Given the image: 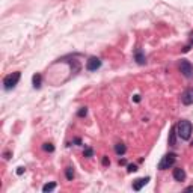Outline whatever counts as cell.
Instances as JSON below:
<instances>
[{"label": "cell", "instance_id": "obj_8", "mask_svg": "<svg viewBox=\"0 0 193 193\" xmlns=\"http://www.w3.org/2000/svg\"><path fill=\"white\" fill-rule=\"evenodd\" d=\"M134 60H136L139 65H145V64H147V56H145V53H143L140 48H136V50H134Z\"/></svg>", "mask_w": 193, "mask_h": 193}, {"label": "cell", "instance_id": "obj_18", "mask_svg": "<svg viewBox=\"0 0 193 193\" xmlns=\"http://www.w3.org/2000/svg\"><path fill=\"white\" fill-rule=\"evenodd\" d=\"M127 168H128V169H127L128 172H136V170H137V166H136V164H128Z\"/></svg>", "mask_w": 193, "mask_h": 193}, {"label": "cell", "instance_id": "obj_9", "mask_svg": "<svg viewBox=\"0 0 193 193\" xmlns=\"http://www.w3.org/2000/svg\"><path fill=\"white\" fill-rule=\"evenodd\" d=\"M172 177H173L175 181L181 182L186 180V172H184V169H181V168H175L173 172H172Z\"/></svg>", "mask_w": 193, "mask_h": 193}, {"label": "cell", "instance_id": "obj_23", "mask_svg": "<svg viewBox=\"0 0 193 193\" xmlns=\"http://www.w3.org/2000/svg\"><path fill=\"white\" fill-rule=\"evenodd\" d=\"M190 42L193 44V33H190Z\"/></svg>", "mask_w": 193, "mask_h": 193}, {"label": "cell", "instance_id": "obj_10", "mask_svg": "<svg viewBox=\"0 0 193 193\" xmlns=\"http://www.w3.org/2000/svg\"><path fill=\"white\" fill-rule=\"evenodd\" d=\"M125 151H127V147H125L122 142H119V143H116V145H115V152H116V156H119V157H121V156H124Z\"/></svg>", "mask_w": 193, "mask_h": 193}, {"label": "cell", "instance_id": "obj_13", "mask_svg": "<svg viewBox=\"0 0 193 193\" xmlns=\"http://www.w3.org/2000/svg\"><path fill=\"white\" fill-rule=\"evenodd\" d=\"M175 136H177V130H175V127L170 130V133H169V145L170 147H175Z\"/></svg>", "mask_w": 193, "mask_h": 193}, {"label": "cell", "instance_id": "obj_14", "mask_svg": "<svg viewBox=\"0 0 193 193\" xmlns=\"http://www.w3.org/2000/svg\"><path fill=\"white\" fill-rule=\"evenodd\" d=\"M56 189V182H50V184H46L42 187V192H53Z\"/></svg>", "mask_w": 193, "mask_h": 193}, {"label": "cell", "instance_id": "obj_22", "mask_svg": "<svg viewBox=\"0 0 193 193\" xmlns=\"http://www.w3.org/2000/svg\"><path fill=\"white\" fill-rule=\"evenodd\" d=\"M186 192H193V186H190V187H187V189H186Z\"/></svg>", "mask_w": 193, "mask_h": 193}, {"label": "cell", "instance_id": "obj_6", "mask_svg": "<svg viewBox=\"0 0 193 193\" xmlns=\"http://www.w3.org/2000/svg\"><path fill=\"white\" fill-rule=\"evenodd\" d=\"M181 101H182V104H186V106L193 104V88H189V89H186V91L182 92Z\"/></svg>", "mask_w": 193, "mask_h": 193}, {"label": "cell", "instance_id": "obj_17", "mask_svg": "<svg viewBox=\"0 0 193 193\" xmlns=\"http://www.w3.org/2000/svg\"><path fill=\"white\" fill-rule=\"evenodd\" d=\"M86 113H88V109H86V107H81L79 110V116H86Z\"/></svg>", "mask_w": 193, "mask_h": 193}, {"label": "cell", "instance_id": "obj_5", "mask_svg": "<svg viewBox=\"0 0 193 193\" xmlns=\"http://www.w3.org/2000/svg\"><path fill=\"white\" fill-rule=\"evenodd\" d=\"M100 67H101V59L100 57L92 56L86 60V69L88 71H97V69H100Z\"/></svg>", "mask_w": 193, "mask_h": 193}, {"label": "cell", "instance_id": "obj_2", "mask_svg": "<svg viewBox=\"0 0 193 193\" xmlns=\"http://www.w3.org/2000/svg\"><path fill=\"white\" fill-rule=\"evenodd\" d=\"M20 77H21V72H20V71H15V72L8 74V76L3 79V89H5V91H11V89H14V88L18 85Z\"/></svg>", "mask_w": 193, "mask_h": 193}, {"label": "cell", "instance_id": "obj_1", "mask_svg": "<svg viewBox=\"0 0 193 193\" xmlns=\"http://www.w3.org/2000/svg\"><path fill=\"white\" fill-rule=\"evenodd\" d=\"M175 130H177V136L182 139V140H189L190 137H192V133H193V125L190 121H180L177 127H175Z\"/></svg>", "mask_w": 193, "mask_h": 193}, {"label": "cell", "instance_id": "obj_20", "mask_svg": "<svg viewBox=\"0 0 193 193\" xmlns=\"http://www.w3.org/2000/svg\"><path fill=\"white\" fill-rule=\"evenodd\" d=\"M23 172H24V168H18V170H17V173H18V175H21Z\"/></svg>", "mask_w": 193, "mask_h": 193}, {"label": "cell", "instance_id": "obj_4", "mask_svg": "<svg viewBox=\"0 0 193 193\" xmlns=\"http://www.w3.org/2000/svg\"><path fill=\"white\" fill-rule=\"evenodd\" d=\"M178 68H180V71H181V74L184 77H187V79H192L193 77V65L189 60H181Z\"/></svg>", "mask_w": 193, "mask_h": 193}, {"label": "cell", "instance_id": "obj_19", "mask_svg": "<svg viewBox=\"0 0 193 193\" xmlns=\"http://www.w3.org/2000/svg\"><path fill=\"white\" fill-rule=\"evenodd\" d=\"M103 164H104V166H107V164H110V160L107 159V157H103Z\"/></svg>", "mask_w": 193, "mask_h": 193}, {"label": "cell", "instance_id": "obj_21", "mask_svg": "<svg viewBox=\"0 0 193 193\" xmlns=\"http://www.w3.org/2000/svg\"><path fill=\"white\" fill-rule=\"evenodd\" d=\"M134 101H136V103L140 101V95H134Z\"/></svg>", "mask_w": 193, "mask_h": 193}, {"label": "cell", "instance_id": "obj_11", "mask_svg": "<svg viewBox=\"0 0 193 193\" xmlns=\"http://www.w3.org/2000/svg\"><path fill=\"white\" fill-rule=\"evenodd\" d=\"M32 83H33L35 89H39L41 85H42V76L41 74H35L33 77H32Z\"/></svg>", "mask_w": 193, "mask_h": 193}, {"label": "cell", "instance_id": "obj_7", "mask_svg": "<svg viewBox=\"0 0 193 193\" xmlns=\"http://www.w3.org/2000/svg\"><path fill=\"white\" fill-rule=\"evenodd\" d=\"M149 181V177H143V178H137L136 181H133V190H136V192H140L142 190V187Z\"/></svg>", "mask_w": 193, "mask_h": 193}, {"label": "cell", "instance_id": "obj_12", "mask_svg": "<svg viewBox=\"0 0 193 193\" xmlns=\"http://www.w3.org/2000/svg\"><path fill=\"white\" fill-rule=\"evenodd\" d=\"M74 175H76V173H74V168H72V166H68V168L65 169L67 180H68V181H72V180H74Z\"/></svg>", "mask_w": 193, "mask_h": 193}, {"label": "cell", "instance_id": "obj_3", "mask_svg": "<svg viewBox=\"0 0 193 193\" xmlns=\"http://www.w3.org/2000/svg\"><path fill=\"white\" fill-rule=\"evenodd\" d=\"M175 161H177V154H173V152H169V154H166L164 157H161V160L159 161V164H157V168L160 170H166L172 168L173 164H175Z\"/></svg>", "mask_w": 193, "mask_h": 193}, {"label": "cell", "instance_id": "obj_16", "mask_svg": "<svg viewBox=\"0 0 193 193\" xmlns=\"http://www.w3.org/2000/svg\"><path fill=\"white\" fill-rule=\"evenodd\" d=\"M83 156H85V157H92V156H94V149H92V148H85V151H83Z\"/></svg>", "mask_w": 193, "mask_h": 193}, {"label": "cell", "instance_id": "obj_15", "mask_svg": "<svg viewBox=\"0 0 193 193\" xmlns=\"http://www.w3.org/2000/svg\"><path fill=\"white\" fill-rule=\"evenodd\" d=\"M42 149L47 151V152H53V151H55V147H53V143H48V142H46V143L42 145Z\"/></svg>", "mask_w": 193, "mask_h": 193}]
</instances>
